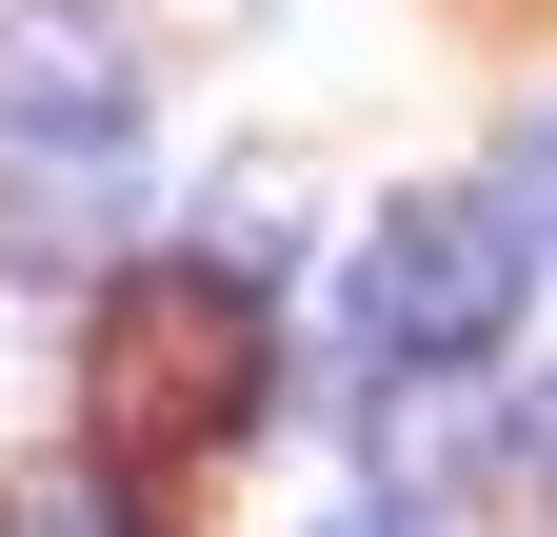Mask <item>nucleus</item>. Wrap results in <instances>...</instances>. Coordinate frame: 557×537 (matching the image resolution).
<instances>
[{"mask_svg": "<svg viewBox=\"0 0 557 537\" xmlns=\"http://www.w3.org/2000/svg\"><path fill=\"white\" fill-rule=\"evenodd\" d=\"M518 279L537 259L498 239V199H398L338 279V339H359V378H478L518 339Z\"/></svg>", "mask_w": 557, "mask_h": 537, "instance_id": "obj_1", "label": "nucleus"}, {"mask_svg": "<svg viewBox=\"0 0 557 537\" xmlns=\"http://www.w3.org/2000/svg\"><path fill=\"white\" fill-rule=\"evenodd\" d=\"M259 419V299L239 279H120L100 299V438L120 458H199V438H239Z\"/></svg>", "mask_w": 557, "mask_h": 537, "instance_id": "obj_2", "label": "nucleus"}, {"mask_svg": "<svg viewBox=\"0 0 557 537\" xmlns=\"http://www.w3.org/2000/svg\"><path fill=\"white\" fill-rule=\"evenodd\" d=\"M139 120V40L100 0H0V140H120Z\"/></svg>", "mask_w": 557, "mask_h": 537, "instance_id": "obj_3", "label": "nucleus"}, {"mask_svg": "<svg viewBox=\"0 0 557 537\" xmlns=\"http://www.w3.org/2000/svg\"><path fill=\"white\" fill-rule=\"evenodd\" d=\"M120 140H21V220H0V239H21L40 259V279H81V259H120Z\"/></svg>", "mask_w": 557, "mask_h": 537, "instance_id": "obj_4", "label": "nucleus"}, {"mask_svg": "<svg viewBox=\"0 0 557 537\" xmlns=\"http://www.w3.org/2000/svg\"><path fill=\"white\" fill-rule=\"evenodd\" d=\"M498 239H518V259H557V100H518V120H498Z\"/></svg>", "mask_w": 557, "mask_h": 537, "instance_id": "obj_5", "label": "nucleus"}, {"mask_svg": "<svg viewBox=\"0 0 557 537\" xmlns=\"http://www.w3.org/2000/svg\"><path fill=\"white\" fill-rule=\"evenodd\" d=\"M21 537H139V517H120V478H40V498H21Z\"/></svg>", "mask_w": 557, "mask_h": 537, "instance_id": "obj_6", "label": "nucleus"}, {"mask_svg": "<svg viewBox=\"0 0 557 537\" xmlns=\"http://www.w3.org/2000/svg\"><path fill=\"white\" fill-rule=\"evenodd\" d=\"M518 458H537V478H557V378H537V398H518Z\"/></svg>", "mask_w": 557, "mask_h": 537, "instance_id": "obj_7", "label": "nucleus"}, {"mask_svg": "<svg viewBox=\"0 0 557 537\" xmlns=\"http://www.w3.org/2000/svg\"><path fill=\"white\" fill-rule=\"evenodd\" d=\"M338 537H438V517H338Z\"/></svg>", "mask_w": 557, "mask_h": 537, "instance_id": "obj_8", "label": "nucleus"}]
</instances>
